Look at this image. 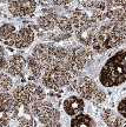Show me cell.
I'll list each match as a JSON object with an SVG mask.
<instances>
[{
	"label": "cell",
	"mask_w": 126,
	"mask_h": 127,
	"mask_svg": "<svg viewBox=\"0 0 126 127\" xmlns=\"http://www.w3.org/2000/svg\"><path fill=\"white\" fill-rule=\"evenodd\" d=\"M126 42V24L105 20L95 32L91 48L93 52L104 54L108 51L118 48Z\"/></svg>",
	"instance_id": "cell-1"
},
{
	"label": "cell",
	"mask_w": 126,
	"mask_h": 127,
	"mask_svg": "<svg viewBox=\"0 0 126 127\" xmlns=\"http://www.w3.org/2000/svg\"><path fill=\"white\" fill-rule=\"evenodd\" d=\"M100 86L105 88L122 86L126 82V47L108 58L98 74Z\"/></svg>",
	"instance_id": "cell-2"
},
{
	"label": "cell",
	"mask_w": 126,
	"mask_h": 127,
	"mask_svg": "<svg viewBox=\"0 0 126 127\" xmlns=\"http://www.w3.org/2000/svg\"><path fill=\"white\" fill-rule=\"evenodd\" d=\"M31 55L41 64L44 68L48 66H63L68 71V47L55 42H39L33 46Z\"/></svg>",
	"instance_id": "cell-3"
},
{
	"label": "cell",
	"mask_w": 126,
	"mask_h": 127,
	"mask_svg": "<svg viewBox=\"0 0 126 127\" xmlns=\"http://www.w3.org/2000/svg\"><path fill=\"white\" fill-rule=\"evenodd\" d=\"M68 86L72 87L71 90L76 91L77 95H79L81 99L91 101L94 105L104 104L107 98L103 87L99 86L97 81L88 75H77Z\"/></svg>",
	"instance_id": "cell-4"
},
{
	"label": "cell",
	"mask_w": 126,
	"mask_h": 127,
	"mask_svg": "<svg viewBox=\"0 0 126 127\" xmlns=\"http://www.w3.org/2000/svg\"><path fill=\"white\" fill-rule=\"evenodd\" d=\"M74 78L72 73L63 66H48L44 68L40 81L42 87L57 91L68 86Z\"/></svg>",
	"instance_id": "cell-5"
},
{
	"label": "cell",
	"mask_w": 126,
	"mask_h": 127,
	"mask_svg": "<svg viewBox=\"0 0 126 127\" xmlns=\"http://www.w3.org/2000/svg\"><path fill=\"white\" fill-rule=\"evenodd\" d=\"M12 96L20 107H28L37 101L46 99V92L44 87L37 82H27L25 85H19L12 91Z\"/></svg>",
	"instance_id": "cell-6"
},
{
	"label": "cell",
	"mask_w": 126,
	"mask_h": 127,
	"mask_svg": "<svg viewBox=\"0 0 126 127\" xmlns=\"http://www.w3.org/2000/svg\"><path fill=\"white\" fill-rule=\"evenodd\" d=\"M68 71L74 77L79 75L83 69L88 65L91 60L93 59L94 52L91 47H85L83 45H68Z\"/></svg>",
	"instance_id": "cell-7"
},
{
	"label": "cell",
	"mask_w": 126,
	"mask_h": 127,
	"mask_svg": "<svg viewBox=\"0 0 126 127\" xmlns=\"http://www.w3.org/2000/svg\"><path fill=\"white\" fill-rule=\"evenodd\" d=\"M37 0H7L9 13L15 18H26L37 11Z\"/></svg>",
	"instance_id": "cell-8"
},
{
	"label": "cell",
	"mask_w": 126,
	"mask_h": 127,
	"mask_svg": "<svg viewBox=\"0 0 126 127\" xmlns=\"http://www.w3.org/2000/svg\"><path fill=\"white\" fill-rule=\"evenodd\" d=\"M105 18L126 24V0H105Z\"/></svg>",
	"instance_id": "cell-9"
},
{
	"label": "cell",
	"mask_w": 126,
	"mask_h": 127,
	"mask_svg": "<svg viewBox=\"0 0 126 127\" xmlns=\"http://www.w3.org/2000/svg\"><path fill=\"white\" fill-rule=\"evenodd\" d=\"M100 24L101 23L97 21L95 19H93L91 17V20L88 23L73 31V34L76 36L77 41H78L80 45L85 46V47H91L93 36H94L95 32H97V30H98Z\"/></svg>",
	"instance_id": "cell-10"
},
{
	"label": "cell",
	"mask_w": 126,
	"mask_h": 127,
	"mask_svg": "<svg viewBox=\"0 0 126 127\" xmlns=\"http://www.w3.org/2000/svg\"><path fill=\"white\" fill-rule=\"evenodd\" d=\"M36 40V33L31 27H21L20 30H17L14 34L11 46L17 50H26Z\"/></svg>",
	"instance_id": "cell-11"
},
{
	"label": "cell",
	"mask_w": 126,
	"mask_h": 127,
	"mask_svg": "<svg viewBox=\"0 0 126 127\" xmlns=\"http://www.w3.org/2000/svg\"><path fill=\"white\" fill-rule=\"evenodd\" d=\"M5 71L12 78L23 77L26 72V58L21 54L11 55L7 60V65H6Z\"/></svg>",
	"instance_id": "cell-12"
},
{
	"label": "cell",
	"mask_w": 126,
	"mask_h": 127,
	"mask_svg": "<svg viewBox=\"0 0 126 127\" xmlns=\"http://www.w3.org/2000/svg\"><path fill=\"white\" fill-rule=\"evenodd\" d=\"M83 9H85L93 19L103 23L105 18V0H80Z\"/></svg>",
	"instance_id": "cell-13"
},
{
	"label": "cell",
	"mask_w": 126,
	"mask_h": 127,
	"mask_svg": "<svg viewBox=\"0 0 126 127\" xmlns=\"http://www.w3.org/2000/svg\"><path fill=\"white\" fill-rule=\"evenodd\" d=\"M85 100L81 99L79 95L72 94L65 98L63 101V111L68 117H76L78 114L84 113L85 111Z\"/></svg>",
	"instance_id": "cell-14"
},
{
	"label": "cell",
	"mask_w": 126,
	"mask_h": 127,
	"mask_svg": "<svg viewBox=\"0 0 126 127\" xmlns=\"http://www.w3.org/2000/svg\"><path fill=\"white\" fill-rule=\"evenodd\" d=\"M19 108H20V106L17 104V101L14 100V98L9 92L0 93V109L1 111L8 113L11 118H14V117H17Z\"/></svg>",
	"instance_id": "cell-15"
},
{
	"label": "cell",
	"mask_w": 126,
	"mask_h": 127,
	"mask_svg": "<svg viewBox=\"0 0 126 127\" xmlns=\"http://www.w3.org/2000/svg\"><path fill=\"white\" fill-rule=\"evenodd\" d=\"M57 17H58V14L54 13L53 11H47L44 14H41L40 17H38L37 25L44 32L51 33L57 27Z\"/></svg>",
	"instance_id": "cell-16"
},
{
	"label": "cell",
	"mask_w": 126,
	"mask_h": 127,
	"mask_svg": "<svg viewBox=\"0 0 126 127\" xmlns=\"http://www.w3.org/2000/svg\"><path fill=\"white\" fill-rule=\"evenodd\" d=\"M26 69L30 74L31 80H40L44 72V67L41 66V64L32 55H28L26 58Z\"/></svg>",
	"instance_id": "cell-17"
},
{
	"label": "cell",
	"mask_w": 126,
	"mask_h": 127,
	"mask_svg": "<svg viewBox=\"0 0 126 127\" xmlns=\"http://www.w3.org/2000/svg\"><path fill=\"white\" fill-rule=\"evenodd\" d=\"M70 20H71L73 31H74V30L81 27L83 25H85V24L88 23V21L91 20V15L86 12L85 9L78 8V9H74L72 13H71V15H70Z\"/></svg>",
	"instance_id": "cell-18"
},
{
	"label": "cell",
	"mask_w": 126,
	"mask_h": 127,
	"mask_svg": "<svg viewBox=\"0 0 126 127\" xmlns=\"http://www.w3.org/2000/svg\"><path fill=\"white\" fill-rule=\"evenodd\" d=\"M70 127H98L97 123L93 119V117H91L87 113H80L72 117L71 121H70Z\"/></svg>",
	"instance_id": "cell-19"
},
{
	"label": "cell",
	"mask_w": 126,
	"mask_h": 127,
	"mask_svg": "<svg viewBox=\"0 0 126 127\" xmlns=\"http://www.w3.org/2000/svg\"><path fill=\"white\" fill-rule=\"evenodd\" d=\"M17 32V27L13 24L6 23L0 26V41L4 42L6 46H11L12 39Z\"/></svg>",
	"instance_id": "cell-20"
},
{
	"label": "cell",
	"mask_w": 126,
	"mask_h": 127,
	"mask_svg": "<svg viewBox=\"0 0 126 127\" xmlns=\"http://www.w3.org/2000/svg\"><path fill=\"white\" fill-rule=\"evenodd\" d=\"M57 28L64 34H70V35L73 34L72 24H71V20H70L68 17L58 14V17H57Z\"/></svg>",
	"instance_id": "cell-21"
},
{
	"label": "cell",
	"mask_w": 126,
	"mask_h": 127,
	"mask_svg": "<svg viewBox=\"0 0 126 127\" xmlns=\"http://www.w3.org/2000/svg\"><path fill=\"white\" fill-rule=\"evenodd\" d=\"M13 88V79L6 72H0V93L9 92Z\"/></svg>",
	"instance_id": "cell-22"
},
{
	"label": "cell",
	"mask_w": 126,
	"mask_h": 127,
	"mask_svg": "<svg viewBox=\"0 0 126 127\" xmlns=\"http://www.w3.org/2000/svg\"><path fill=\"white\" fill-rule=\"evenodd\" d=\"M38 123L33 117H20L17 123V127H37Z\"/></svg>",
	"instance_id": "cell-23"
},
{
	"label": "cell",
	"mask_w": 126,
	"mask_h": 127,
	"mask_svg": "<svg viewBox=\"0 0 126 127\" xmlns=\"http://www.w3.org/2000/svg\"><path fill=\"white\" fill-rule=\"evenodd\" d=\"M117 113L123 117L124 119H126V96L122 98L118 101L117 104Z\"/></svg>",
	"instance_id": "cell-24"
},
{
	"label": "cell",
	"mask_w": 126,
	"mask_h": 127,
	"mask_svg": "<svg viewBox=\"0 0 126 127\" xmlns=\"http://www.w3.org/2000/svg\"><path fill=\"white\" fill-rule=\"evenodd\" d=\"M7 54H6V51L2 46H0V72L5 71L6 68V65H7Z\"/></svg>",
	"instance_id": "cell-25"
},
{
	"label": "cell",
	"mask_w": 126,
	"mask_h": 127,
	"mask_svg": "<svg viewBox=\"0 0 126 127\" xmlns=\"http://www.w3.org/2000/svg\"><path fill=\"white\" fill-rule=\"evenodd\" d=\"M11 119L12 118H11V115L8 113H6V112L0 109V127L7 126L9 124V121H11Z\"/></svg>",
	"instance_id": "cell-26"
},
{
	"label": "cell",
	"mask_w": 126,
	"mask_h": 127,
	"mask_svg": "<svg viewBox=\"0 0 126 127\" xmlns=\"http://www.w3.org/2000/svg\"><path fill=\"white\" fill-rule=\"evenodd\" d=\"M73 1L74 0H52V4H54L55 6H67Z\"/></svg>",
	"instance_id": "cell-27"
},
{
	"label": "cell",
	"mask_w": 126,
	"mask_h": 127,
	"mask_svg": "<svg viewBox=\"0 0 126 127\" xmlns=\"http://www.w3.org/2000/svg\"><path fill=\"white\" fill-rule=\"evenodd\" d=\"M37 1H39L40 4L45 5V4H48V2H52V0H37Z\"/></svg>",
	"instance_id": "cell-28"
}]
</instances>
